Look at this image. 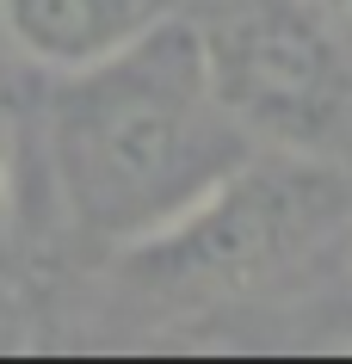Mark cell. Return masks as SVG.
<instances>
[{
    "label": "cell",
    "instance_id": "cell-1",
    "mask_svg": "<svg viewBox=\"0 0 352 364\" xmlns=\"http://www.w3.org/2000/svg\"><path fill=\"white\" fill-rule=\"evenodd\" d=\"M254 136L216 99L198 25L155 19L117 56L62 75L50 105V167L80 235L137 247L204 204Z\"/></svg>",
    "mask_w": 352,
    "mask_h": 364
},
{
    "label": "cell",
    "instance_id": "cell-2",
    "mask_svg": "<svg viewBox=\"0 0 352 364\" xmlns=\"http://www.w3.org/2000/svg\"><path fill=\"white\" fill-rule=\"evenodd\" d=\"M216 99L254 142L315 149L346 124L352 56L328 6L315 0H241L216 25H198Z\"/></svg>",
    "mask_w": 352,
    "mask_h": 364
},
{
    "label": "cell",
    "instance_id": "cell-3",
    "mask_svg": "<svg viewBox=\"0 0 352 364\" xmlns=\"http://www.w3.org/2000/svg\"><path fill=\"white\" fill-rule=\"evenodd\" d=\"M340 216V179L328 167L278 161L272 173L241 161L204 204L137 241L130 259L167 290H235L284 266Z\"/></svg>",
    "mask_w": 352,
    "mask_h": 364
},
{
    "label": "cell",
    "instance_id": "cell-4",
    "mask_svg": "<svg viewBox=\"0 0 352 364\" xmlns=\"http://www.w3.org/2000/svg\"><path fill=\"white\" fill-rule=\"evenodd\" d=\"M161 19V0H0V38L43 75H80Z\"/></svg>",
    "mask_w": 352,
    "mask_h": 364
},
{
    "label": "cell",
    "instance_id": "cell-5",
    "mask_svg": "<svg viewBox=\"0 0 352 364\" xmlns=\"http://www.w3.org/2000/svg\"><path fill=\"white\" fill-rule=\"evenodd\" d=\"M6 235H13V167H6V136H0V259H6Z\"/></svg>",
    "mask_w": 352,
    "mask_h": 364
}]
</instances>
